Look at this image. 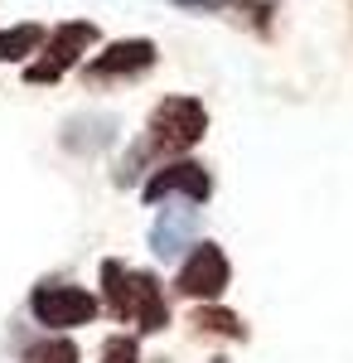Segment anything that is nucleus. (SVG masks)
<instances>
[{
	"instance_id": "8",
	"label": "nucleus",
	"mask_w": 353,
	"mask_h": 363,
	"mask_svg": "<svg viewBox=\"0 0 353 363\" xmlns=\"http://www.w3.org/2000/svg\"><path fill=\"white\" fill-rule=\"evenodd\" d=\"M194 228H198L194 203L169 199V203L160 208V218L150 223V252H155V257H164V262H174L184 247H194Z\"/></svg>"
},
{
	"instance_id": "11",
	"label": "nucleus",
	"mask_w": 353,
	"mask_h": 363,
	"mask_svg": "<svg viewBox=\"0 0 353 363\" xmlns=\"http://www.w3.org/2000/svg\"><path fill=\"white\" fill-rule=\"evenodd\" d=\"M198 335H208V339H228V344H242L247 339V320L242 315H232V310H223V306H198L194 310V320H189Z\"/></svg>"
},
{
	"instance_id": "12",
	"label": "nucleus",
	"mask_w": 353,
	"mask_h": 363,
	"mask_svg": "<svg viewBox=\"0 0 353 363\" xmlns=\"http://www.w3.org/2000/svg\"><path fill=\"white\" fill-rule=\"evenodd\" d=\"M44 39H49V29H44V25H10V29H0V63H25V58H34Z\"/></svg>"
},
{
	"instance_id": "10",
	"label": "nucleus",
	"mask_w": 353,
	"mask_h": 363,
	"mask_svg": "<svg viewBox=\"0 0 353 363\" xmlns=\"http://www.w3.org/2000/svg\"><path fill=\"white\" fill-rule=\"evenodd\" d=\"M58 140H63V150H73V155H97L102 145H111V140H116V116H107V112L68 116Z\"/></svg>"
},
{
	"instance_id": "13",
	"label": "nucleus",
	"mask_w": 353,
	"mask_h": 363,
	"mask_svg": "<svg viewBox=\"0 0 353 363\" xmlns=\"http://www.w3.org/2000/svg\"><path fill=\"white\" fill-rule=\"evenodd\" d=\"M20 363H82V359H78V344H73V339H58V335H54V339L29 344Z\"/></svg>"
},
{
	"instance_id": "7",
	"label": "nucleus",
	"mask_w": 353,
	"mask_h": 363,
	"mask_svg": "<svg viewBox=\"0 0 353 363\" xmlns=\"http://www.w3.org/2000/svg\"><path fill=\"white\" fill-rule=\"evenodd\" d=\"M228 281H232V267H228L223 247H218V242H194V252L184 257V267H179V277H174V291L208 306V301H218V296L228 291Z\"/></svg>"
},
{
	"instance_id": "6",
	"label": "nucleus",
	"mask_w": 353,
	"mask_h": 363,
	"mask_svg": "<svg viewBox=\"0 0 353 363\" xmlns=\"http://www.w3.org/2000/svg\"><path fill=\"white\" fill-rule=\"evenodd\" d=\"M155 58L160 54H155L150 39H116L82 63V78L87 83H131V78H145L155 68Z\"/></svg>"
},
{
	"instance_id": "4",
	"label": "nucleus",
	"mask_w": 353,
	"mask_h": 363,
	"mask_svg": "<svg viewBox=\"0 0 353 363\" xmlns=\"http://www.w3.org/2000/svg\"><path fill=\"white\" fill-rule=\"evenodd\" d=\"M102 301L82 286H68V281H39L29 291V315L44 325V330H78V325H92L97 320Z\"/></svg>"
},
{
	"instance_id": "15",
	"label": "nucleus",
	"mask_w": 353,
	"mask_h": 363,
	"mask_svg": "<svg viewBox=\"0 0 353 363\" xmlns=\"http://www.w3.org/2000/svg\"><path fill=\"white\" fill-rule=\"evenodd\" d=\"M213 363H228V359H213Z\"/></svg>"
},
{
	"instance_id": "9",
	"label": "nucleus",
	"mask_w": 353,
	"mask_h": 363,
	"mask_svg": "<svg viewBox=\"0 0 353 363\" xmlns=\"http://www.w3.org/2000/svg\"><path fill=\"white\" fill-rule=\"evenodd\" d=\"M179 10H198V15H218L228 25H242L252 34H271L281 5L276 0H174Z\"/></svg>"
},
{
	"instance_id": "3",
	"label": "nucleus",
	"mask_w": 353,
	"mask_h": 363,
	"mask_svg": "<svg viewBox=\"0 0 353 363\" xmlns=\"http://www.w3.org/2000/svg\"><path fill=\"white\" fill-rule=\"evenodd\" d=\"M92 44H97V25L92 20H68V25L49 29V39L39 44V54L25 63V83H34V87L58 83L63 73H73L82 58H87Z\"/></svg>"
},
{
	"instance_id": "14",
	"label": "nucleus",
	"mask_w": 353,
	"mask_h": 363,
	"mask_svg": "<svg viewBox=\"0 0 353 363\" xmlns=\"http://www.w3.org/2000/svg\"><path fill=\"white\" fill-rule=\"evenodd\" d=\"M102 363H140L136 335H111L107 344H102Z\"/></svg>"
},
{
	"instance_id": "5",
	"label": "nucleus",
	"mask_w": 353,
	"mask_h": 363,
	"mask_svg": "<svg viewBox=\"0 0 353 363\" xmlns=\"http://www.w3.org/2000/svg\"><path fill=\"white\" fill-rule=\"evenodd\" d=\"M140 194L145 203H169V199H184V203H208L213 194V174L198 165V160H164L145 174V184H140Z\"/></svg>"
},
{
	"instance_id": "1",
	"label": "nucleus",
	"mask_w": 353,
	"mask_h": 363,
	"mask_svg": "<svg viewBox=\"0 0 353 363\" xmlns=\"http://www.w3.org/2000/svg\"><path fill=\"white\" fill-rule=\"evenodd\" d=\"M102 306L121 320V325H136L140 335H160L169 325V301H164V286L150 272H136L126 262L107 257L102 262Z\"/></svg>"
},
{
	"instance_id": "2",
	"label": "nucleus",
	"mask_w": 353,
	"mask_h": 363,
	"mask_svg": "<svg viewBox=\"0 0 353 363\" xmlns=\"http://www.w3.org/2000/svg\"><path fill=\"white\" fill-rule=\"evenodd\" d=\"M208 136V112L198 97H164L145 121L140 145L150 150V160H184L198 140Z\"/></svg>"
}]
</instances>
